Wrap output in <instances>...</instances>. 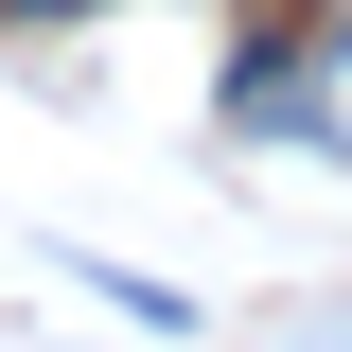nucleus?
Wrapping results in <instances>:
<instances>
[{
  "mask_svg": "<svg viewBox=\"0 0 352 352\" xmlns=\"http://www.w3.org/2000/svg\"><path fill=\"white\" fill-rule=\"evenodd\" d=\"M36 18H88V0H36Z\"/></svg>",
  "mask_w": 352,
  "mask_h": 352,
  "instance_id": "obj_1",
  "label": "nucleus"
}]
</instances>
